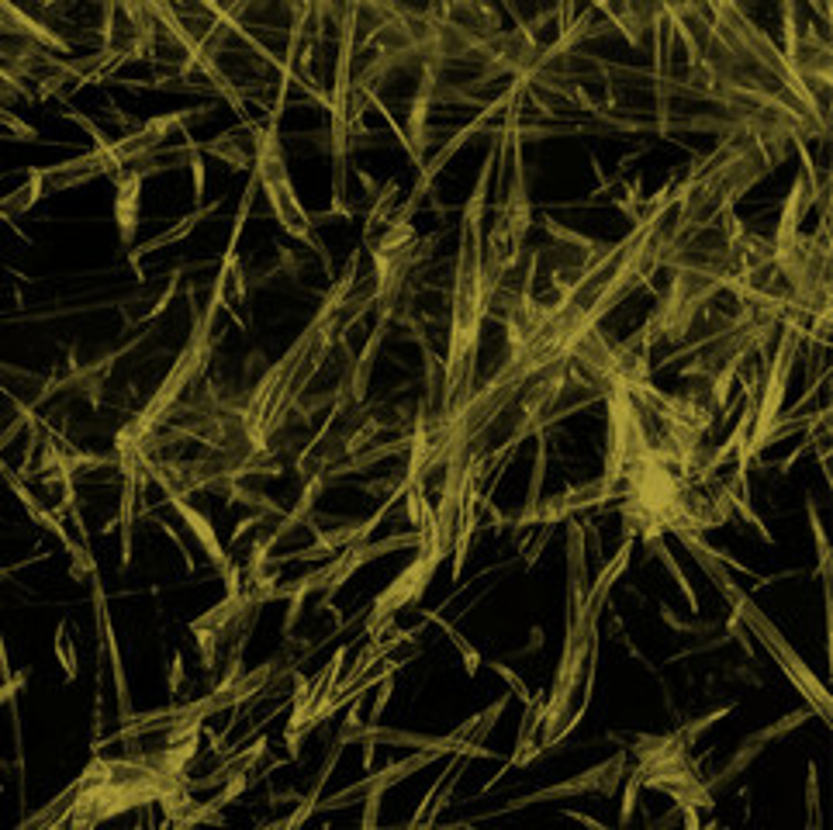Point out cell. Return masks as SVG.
<instances>
[{
    "label": "cell",
    "instance_id": "9a60e30c",
    "mask_svg": "<svg viewBox=\"0 0 833 830\" xmlns=\"http://www.w3.org/2000/svg\"><path fill=\"white\" fill-rule=\"evenodd\" d=\"M184 139V150H187V166H190V180H195V204H204V191H208V170H204V156L198 150V139L180 135Z\"/></svg>",
    "mask_w": 833,
    "mask_h": 830
},
{
    "label": "cell",
    "instance_id": "6da1fadb",
    "mask_svg": "<svg viewBox=\"0 0 833 830\" xmlns=\"http://www.w3.org/2000/svg\"><path fill=\"white\" fill-rule=\"evenodd\" d=\"M522 104L506 118V125L495 132V146L481 166V177L464 204L460 215V250H457V277H454V298H449V329H446V361L440 364V388L433 412H419L415 422H440L449 409L474 388L478 377V353L488 322V284H485V208H488V187L495 163L506 150V129Z\"/></svg>",
    "mask_w": 833,
    "mask_h": 830
},
{
    "label": "cell",
    "instance_id": "9c48e42d",
    "mask_svg": "<svg viewBox=\"0 0 833 830\" xmlns=\"http://www.w3.org/2000/svg\"><path fill=\"white\" fill-rule=\"evenodd\" d=\"M201 156H215L222 159L225 166H232V170H253V159H256V122L235 129V132H225V135H215L208 142H198Z\"/></svg>",
    "mask_w": 833,
    "mask_h": 830
},
{
    "label": "cell",
    "instance_id": "5bb4252c",
    "mask_svg": "<svg viewBox=\"0 0 833 830\" xmlns=\"http://www.w3.org/2000/svg\"><path fill=\"white\" fill-rule=\"evenodd\" d=\"M647 547L660 557V564L664 567H668V572L675 575V582H678V588L685 591V599H688V609H692V612H699V596H696V588L692 585H688V578H685V572H681V567H678V561H675V554L668 551V543H664L660 536L657 540H651L647 543Z\"/></svg>",
    "mask_w": 833,
    "mask_h": 830
},
{
    "label": "cell",
    "instance_id": "2e32d148",
    "mask_svg": "<svg viewBox=\"0 0 833 830\" xmlns=\"http://www.w3.org/2000/svg\"><path fill=\"white\" fill-rule=\"evenodd\" d=\"M53 648H56V661L63 664L66 682H74V678H77V640L69 637V623H59V627H56Z\"/></svg>",
    "mask_w": 833,
    "mask_h": 830
},
{
    "label": "cell",
    "instance_id": "8fae6325",
    "mask_svg": "<svg viewBox=\"0 0 833 830\" xmlns=\"http://www.w3.org/2000/svg\"><path fill=\"white\" fill-rule=\"evenodd\" d=\"M219 211V201H208V204H201V208H195L190 215H184L174 229H166V232H159L156 240H149V243H138L132 253H129V264L138 270V264H142V256H153V253H159L163 246H177V243H184L190 232H195L208 215H215Z\"/></svg>",
    "mask_w": 833,
    "mask_h": 830
},
{
    "label": "cell",
    "instance_id": "277c9868",
    "mask_svg": "<svg viewBox=\"0 0 833 830\" xmlns=\"http://www.w3.org/2000/svg\"><path fill=\"white\" fill-rule=\"evenodd\" d=\"M436 757H443L436 748H419L412 757H404V762H391L388 768H380L377 775H364L360 782H353V786H346L343 793L329 796L322 806H315V810H336V806H349V799L364 796V817H360V823H364V827H374V823H377V810H380V799H385V793H388L391 786H398V782H404L409 775H415L419 768L433 765Z\"/></svg>",
    "mask_w": 833,
    "mask_h": 830
},
{
    "label": "cell",
    "instance_id": "30bf717a",
    "mask_svg": "<svg viewBox=\"0 0 833 830\" xmlns=\"http://www.w3.org/2000/svg\"><path fill=\"white\" fill-rule=\"evenodd\" d=\"M809 713H802V709H799V713H792V717H785L781 723H771V727H765V730H760V733H754V738H747L744 744H741V751H736L733 754V762L717 775V778H712V782H706V789L712 793V789H717V786H726V782L733 778V775H741L744 768H747V762H751V757H757L760 751H765V744L768 741H775V738H781V733L785 730H792V727H799L802 720H806Z\"/></svg>",
    "mask_w": 833,
    "mask_h": 830
},
{
    "label": "cell",
    "instance_id": "7c38bea8",
    "mask_svg": "<svg viewBox=\"0 0 833 830\" xmlns=\"http://www.w3.org/2000/svg\"><path fill=\"white\" fill-rule=\"evenodd\" d=\"M38 201H45V195H42V184H38L35 170H29V180L21 184L18 191H11V195H4V198H0V222L14 225V219H21V215H25V211H32Z\"/></svg>",
    "mask_w": 833,
    "mask_h": 830
},
{
    "label": "cell",
    "instance_id": "8992f818",
    "mask_svg": "<svg viewBox=\"0 0 833 830\" xmlns=\"http://www.w3.org/2000/svg\"><path fill=\"white\" fill-rule=\"evenodd\" d=\"M346 654H349V648H340L336 654H332V661L322 664V672L312 675V678H301V675H298V682H295V709H291L288 730H284V744H288L291 757H298L301 741L308 738V733H312V730H308V720H312L319 699H322L325 693H332V685L340 682V672H343V664H346Z\"/></svg>",
    "mask_w": 833,
    "mask_h": 830
},
{
    "label": "cell",
    "instance_id": "d6986e66",
    "mask_svg": "<svg viewBox=\"0 0 833 830\" xmlns=\"http://www.w3.org/2000/svg\"><path fill=\"white\" fill-rule=\"evenodd\" d=\"M0 129H4V139H25V142L38 139V132L29 122H21V118L11 108H4V104H0Z\"/></svg>",
    "mask_w": 833,
    "mask_h": 830
},
{
    "label": "cell",
    "instance_id": "ac0fdd59",
    "mask_svg": "<svg viewBox=\"0 0 833 830\" xmlns=\"http://www.w3.org/2000/svg\"><path fill=\"white\" fill-rule=\"evenodd\" d=\"M488 664H491V672H495L498 678H502V682L509 685V689H512V696H519V702H522V706H530V702L540 696L536 689H530V685L522 682V678H519V675L509 668V664H502V661H488Z\"/></svg>",
    "mask_w": 833,
    "mask_h": 830
},
{
    "label": "cell",
    "instance_id": "3957f363",
    "mask_svg": "<svg viewBox=\"0 0 833 830\" xmlns=\"http://www.w3.org/2000/svg\"><path fill=\"white\" fill-rule=\"evenodd\" d=\"M259 612V599L249 588H243L240 596H225L219 606H211L204 616L190 620V633H195V644L201 654L204 672L219 668V657L229 651V644H235V637L249 633V627L256 623Z\"/></svg>",
    "mask_w": 833,
    "mask_h": 830
},
{
    "label": "cell",
    "instance_id": "44dd1931",
    "mask_svg": "<svg viewBox=\"0 0 833 830\" xmlns=\"http://www.w3.org/2000/svg\"><path fill=\"white\" fill-rule=\"evenodd\" d=\"M180 685H184V654L174 651V661H170V696L180 693Z\"/></svg>",
    "mask_w": 833,
    "mask_h": 830
},
{
    "label": "cell",
    "instance_id": "ffe728a7",
    "mask_svg": "<svg viewBox=\"0 0 833 830\" xmlns=\"http://www.w3.org/2000/svg\"><path fill=\"white\" fill-rule=\"evenodd\" d=\"M29 682H32V668H21V672H11L8 678H0V706L4 702L18 706V696L25 693Z\"/></svg>",
    "mask_w": 833,
    "mask_h": 830
},
{
    "label": "cell",
    "instance_id": "7a4b0ae2",
    "mask_svg": "<svg viewBox=\"0 0 833 830\" xmlns=\"http://www.w3.org/2000/svg\"><path fill=\"white\" fill-rule=\"evenodd\" d=\"M280 118L284 108H270L267 111V125H256V159H253V177L259 184V191L267 195L274 215L280 222V229L291 235V240L304 243L312 253H319L325 259V246L319 243V222L315 215H308V208L298 201L295 184H291V170H288V156H284L280 146Z\"/></svg>",
    "mask_w": 833,
    "mask_h": 830
},
{
    "label": "cell",
    "instance_id": "ba28073f",
    "mask_svg": "<svg viewBox=\"0 0 833 830\" xmlns=\"http://www.w3.org/2000/svg\"><path fill=\"white\" fill-rule=\"evenodd\" d=\"M114 225H118V243H122L125 253L135 250V232L142 222V184H146V174L138 166H125L114 177Z\"/></svg>",
    "mask_w": 833,
    "mask_h": 830
},
{
    "label": "cell",
    "instance_id": "52a82bcc",
    "mask_svg": "<svg viewBox=\"0 0 833 830\" xmlns=\"http://www.w3.org/2000/svg\"><path fill=\"white\" fill-rule=\"evenodd\" d=\"M163 502L170 506V509H177V516L187 523V530L198 536V543L204 547V554L211 557V564H215V572H219L222 582H225V596H240V591H243V572H240V564L232 561V554L225 551V543L219 540L215 527H211V519H208L201 509L190 506L187 495H180V491H174V488H163Z\"/></svg>",
    "mask_w": 833,
    "mask_h": 830
},
{
    "label": "cell",
    "instance_id": "e0dca14e",
    "mask_svg": "<svg viewBox=\"0 0 833 830\" xmlns=\"http://www.w3.org/2000/svg\"><path fill=\"white\" fill-rule=\"evenodd\" d=\"M806 512H809V527H813V536H817V551H820V578H823V585H826V578H830V547H826L823 519H820V509H817V502H813V498H809V502H806Z\"/></svg>",
    "mask_w": 833,
    "mask_h": 830
},
{
    "label": "cell",
    "instance_id": "4fadbf2b",
    "mask_svg": "<svg viewBox=\"0 0 833 830\" xmlns=\"http://www.w3.org/2000/svg\"><path fill=\"white\" fill-rule=\"evenodd\" d=\"M425 620H433V623H436V627H440V630L446 633V640H449V644H454V648L460 651V657H464V672H467L470 678H474V675H478V672H481V664H485V657L478 654V648H474V644H470V640H467V637H464V633H460V630H457L454 623H446V620H443V616H440V612H433V609H430V612H425Z\"/></svg>",
    "mask_w": 833,
    "mask_h": 830
},
{
    "label": "cell",
    "instance_id": "5b68a950",
    "mask_svg": "<svg viewBox=\"0 0 833 830\" xmlns=\"http://www.w3.org/2000/svg\"><path fill=\"white\" fill-rule=\"evenodd\" d=\"M626 757H630V751H619V754L609 757V762L595 765V768H588V772L570 775L567 782H554V786H546V789H536V793L519 796V799H512L509 806H502V814L526 810V806L543 803V799H567V796H585V793L615 796V789L623 786V778H626Z\"/></svg>",
    "mask_w": 833,
    "mask_h": 830
},
{
    "label": "cell",
    "instance_id": "7402d4cb",
    "mask_svg": "<svg viewBox=\"0 0 833 830\" xmlns=\"http://www.w3.org/2000/svg\"><path fill=\"white\" fill-rule=\"evenodd\" d=\"M11 668V654H8V640H4V627H0V678H8Z\"/></svg>",
    "mask_w": 833,
    "mask_h": 830
}]
</instances>
